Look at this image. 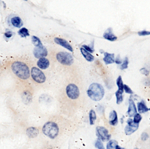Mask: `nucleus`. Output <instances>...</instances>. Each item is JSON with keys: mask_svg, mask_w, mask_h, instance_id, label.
<instances>
[{"mask_svg": "<svg viewBox=\"0 0 150 149\" xmlns=\"http://www.w3.org/2000/svg\"><path fill=\"white\" fill-rule=\"evenodd\" d=\"M138 126H139V124L135 123L134 121H133V119H131V118L128 119L127 125H126V127H125V134L126 135H130V134L134 133V132L138 129Z\"/></svg>", "mask_w": 150, "mask_h": 149, "instance_id": "6e6552de", "label": "nucleus"}, {"mask_svg": "<svg viewBox=\"0 0 150 149\" xmlns=\"http://www.w3.org/2000/svg\"><path fill=\"white\" fill-rule=\"evenodd\" d=\"M128 62H129V60H128V58H124L123 62L121 63V65H120V69L121 70H124V69H126L128 67Z\"/></svg>", "mask_w": 150, "mask_h": 149, "instance_id": "cd10ccee", "label": "nucleus"}, {"mask_svg": "<svg viewBox=\"0 0 150 149\" xmlns=\"http://www.w3.org/2000/svg\"><path fill=\"white\" fill-rule=\"evenodd\" d=\"M65 93H66L67 97L70 100H72V101H76L80 97V89L74 83L67 84L66 88H65Z\"/></svg>", "mask_w": 150, "mask_h": 149, "instance_id": "20e7f679", "label": "nucleus"}, {"mask_svg": "<svg viewBox=\"0 0 150 149\" xmlns=\"http://www.w3.org/2000/svg\"><path fill=\"white\" fill-rule=\"evenodd\" d=\"M96 134H97L98 139H100L101 141H109L111 138V135L108 132V130H107L105 127H102V126L96 127Z\"/></svg>", "mask_w": 150, "mask_h": 149, "instance_id": "0eeeda50", "label": "nucleus"}, {"mask_svg": "<svg viewBox=\"0 0 150 149\" xmlns=\"http://www.w3.org/2000/svg\"><path fill=\"white\" fill-rule=\"evenodd\" d=\"M49 149H51V148H49Z\"/></svg>", "mask_w": 150, "mask_h": 149, "instance_id": "58836bf2", "label": "nucleus"}, {"mask_svg": "<svg viewBox=\"0 0 150 149\" xmlns=\"http://www.w3.org/2000/svg\"><path fill=\"white\" fill-rule=\"evenodd\" d=\"M89 120H90V124L93 125L95 120H96V112L92 109V110H90L89 112Z\"/></svg>", "mask_w": 150, "mask_h": 149, "instance_id": "412c9836", "label": "nucleus"}, {"mask_svg": "<svg viewBox=\"0 0 150 149\" xmlns=\"http://www.w3.org/2000/svg\"><path fill=\"white\" fill-rule=\"evenodd\" d=\"M115 63H117V64H119V65H121L122 63V61H121V59H120V57L118 56L117 58H115Z\"/></svg>", "mask_w": 150, "mask_h": 149, "instance_id": "f704fd0d", "label": "nucleus"}, {"mask_svg": "<svg viewBox=\"0 0 150 149\" xmlns=\"http://www.w3.org/2000/svg\"><path fill=\"white\" fill-rule=\"evenodd\" d=\"M116 84H117V86H118V89L121 90V91H123L124 83H123V81H122V77L121 76H118L117 80H116Z\"/></svg>", "mask_w": 150, "mask_h": 149, "instance_id": "b1692460", "label": "nucleus"}, {"mask_svg": "<svg viewBox=\"0 0 150 149\" xmlns=\"http://www.w3.org/2000/svg\"><path fill=\"white\" fill-rule=\"evenodd\" d=\"M117 146H118L117 141H115V140H110V141H108V143H107L106 149H116Z\"/></svg>", "mask_w": 150, "mask_h": 149, "instance_id": "5701e85b", "label": "nucleus"}, {"mask_svg": "<svg viewBox=\"0 0 150 149\" xmlns=\"http://www.w3.org/2000/svg\"><path fill=\"white\" fill-rule=\"evenodd\" d=\"M93 45H94V42L92 43V45L91 46H88V45H82L81 46V48H83L84 50H86L87 52H89V53H93V51H94V49H93Z\"/></svg>", "mask_w": 150, "mask_h": 149, "instance_id": "a878e982", "label": "nucleus"}, {"mask_svg": "<svg viewBox=\"0 0 150 149\" xmlns=\"http://www.w3.org/2000/svg\"><path fill=\"white\" fill-rule=\"evenodd\" d=\"M11 70L18 78L22 79V80H26L30 76V71L29 68L24 62L15 61L11 64Z\"/></svg>", "mask_w": 150, "mask_h": 149, "instance_id": "f257e3e1", "label": "nucleus"}, {"mask_svg": "<svg viewBox=\"0 0 150 149\" xmlns=\"http://www.w3.org/2000/svg\"><path fill=\"white\" fill-rule=\"evenodd\" d=\"M11 24L14 27H21L22 26V20L20 19V17L18 16H13L11 18Z\"/></svg>", "mask_w": 150, "mask_h": 149, "instance_id": "6ab92c4d", "label": "nucleus"}, {"mask_svg": "<svg viewBox=\"0 0 150 149\" xmlns=\"http://www.w3.org/2000/svg\"><path fill=\"white\" fill-rule=\"evenodd\" d=\"M135 149H138V148H135Z\"/></svg>", "mask_w": 150, "mask_h": 149, "instance_id": "4c0bfd02", "label": "nucleus"}, {"mask_svg": "<svg viewBox=\"0 0 150 149\" xmlns=\"http://www.w3.org/2000/svg\"><path fill=\"white\" fill-rule=\"evenodd\" d=\"M123 91L126 92V93H128V94H132L133 93L131 88H130L128 85H125V84H124V87H123Z\"/></svg>", "mask_w": 150, "mask_h": 149, "instance_id": "c756f323", "label": "nucleus"}, {"mask_svg": "<svg viewBox=\"0 0 150 149\" xmlns=\"http://www.w3.org/2000/svg\"><path fill=\"white\" fill-rule=\"evenodd\" d=\"M42 132L44 135H46L47 137L54 139L57 137L59 133V127L57 125V123L53 122V121H49V122L45 123L42 127Z\"/></svg>", "mask_w": 150, "mask_h": 149, "instance_id": "7ed1b4c3", "label": "nucleus"}, {"mask_svg": "<svg viewBox=\"0 0 150 149\" xmlns=\"http://www.w3.org/2000/svg\"><path fill=\"white\" fill-rule=\"evenodd\" d=\"M33 53H34L35 57L39 59V58H42V57H46L48 52H47V49H46L45 47L41 46V47H35Z\"/></svg>", "mask_w": 150, "mask_h": 149, "instance_id": "1a4fd4ad", "label": "nucleus"}, {"mask_svg": "<svg viewBox=\"0 0 150 149\" xmlns=\"http://www.w3.org/2000/svg\"><path fill=\"white\" fill-rule=\"evenodd\" d=\"M31 77L38 84H42L46 81V76L42 70L38 67H32L31 68Z\"/></svg>", "mask_w": 150, "mask_h": 149, "instance_id": "39448f33", "label": "nucleus"}, {"mask_svg": "<svg viewBox=\"0 0 150 149\" xmlns=\"http://www.w3.org/2000/svg\"><path fill=\"white\" fill-rule=\"evenodd\" d=\"M38 129L37 128H35V127H29L28 129L26 130V133H27V135L29 136L30 138H35L36 136L38 135Z\"/></svg>", "mask_w": 150, "mask_h": 149, "instance_id": "f3484780", "label": "nucleus"}, {"mask_svg": "<svg viewBox=\"0 0 150 149\" xmlns=\"http://www.w3.org/2000/svg\"><path fill=\"white\" fill-rule=\"evenodd\" d=\"M115 95H116V103L120 104L122 101H123V91L118 89L117 91H116Z\"/></svg>", "mask_w": 150, "mask_h": 149, "instance_id": "aec40b11", "label": "nucleus"}, {"mask_svg": "<svg viewBox=\"0 0 150 149\" xmlns=\"http://www.w3.org/2000/svg\"><path fill=\"white\" fill-rule=\"evenodd\" d=\"M18 34L20 35L21 37H27V36H29V31H28V29H27V28H24V27H22L21 29H19Z\"/></svg>", "mask_w": 150, "mask_h": 149, "instance_id": "4be33fe9", "label": "nucleus"}, {"mask_svg": "<svg viewBox=\"0 0 150 149\" xmlns=\"http://www.w3.org/2000/svg\"><path fill=\"white\" fill-rule=\"evenodd\" d=\"M149 110L150 109L146 106L144 101H140L138 104H137V111H139V113H145Z\"/></svg>", "mask_w": 150, "mask_h": 149, "instance_id": "dca6fc26", "label": "nucleus"}, {"mask_svg": "<svg viewBox=\"0 0 150 149\" xmlns=\"http://www.w3.org/2000/svg\"><path fill=\"white\" fill-rule=\"evenodd\" d=\"M137 34L140 35V36H147V35H150V31L142 30V31H139V32L137 33Z\"/></svg>", "mask_w": 150, "mask_h": 149, "instance_id": "7c9ffc66", "label": "nucleus"}, {"mask_svg": "<svg viewBox=\"0 0 150 149\" xmlns=\"http://www.w3.org/2000/svg\"><path fill=\"white\" fill-rule=\"evenodd\" d=\"M141 120H142V115H141L140 113H137L136 115L133 116V121H134L135 123H137V124H139Z\"/></svg>", "mask_w": 150, "mask_h": 149, "instance_id": "bb28decb", "label": "nucleus"}, {"mask_svg": "<svg viewBox=\"0 0 150 149\" xmlns=\"http://www.w3.org/2000/svg\"><path fill=\"white\" fill-rule=\"evenodd\" d=\"M56 59L59 63L63 65H67V66H69V65L73 63V56L70 53H68V52H64V51L58 52L56 54Z\"/></svg>", "mask_w": 150, "mask_h": 149, "instance_id": "423d86ee", "label": "nucleus"}, {"mask_svg": "<svg viewBox=\"0 0 150 149\" xmlns=\"http://www.w3.org/2000/svg\"><path fill=\"white\" fill-rule=\"evenodd\" d=\"M80 51H81V54L83 55V57L85 58V59L87 60V61L91 62V61H93V60H94V56L92 55L91 53L87 52L86 50H84L83 48H80Z\"/></svg>", "mask_w": 150, "mask_h": 149, "instance_id": "a211bd4d", "label": "nucleus"}, {"mask_svg": "<svg viewBox=\"0 0 150 149\" xmlns=\"http://www.w3.org/2000/svg\"><path fill=\"white\" fill-rule=\"evenodd\" d=\"M104 88L99 83H91L90 86L87 89V95L90 99L94 100V101H100L103 97H104Z\"/></svg>", "mask_w": 150, "mask_h": 149, "instance_id": "f03ea898", "label": "nucleus"}, {"mask_svg": "<svg viewBox=\"0 0 150 149\" xmlns=\"http://www.w3.org/2000/svg\"><path fill=\"white\" fill-rule=\"evenodd\" d=\"M127 114L129 117H133L134 115L137 114V107H136V105H135L134 101L132 100V98H130L129 99V107H128Z\"/></svg>", "mask_w": 150, "mask_h": 149, "instance_id": "9b49d317", "label": "nucleus"}, {"mask_svg": "<svg viewBox=\"0 0 150 149\" xmlns=\"http://www.w3.org/2000/svg\"><path fill=\"white\" fill-rule=\"evenodd\" d=\"M49 60L47 59L46 57H42V58H39L37 61V66L38 68H40L42 70V69H47L48 67H49Z\"/></svg>", "mask_w": 150, "mask_h": 149, "instance_id": "f8f14e48", "label": "nucleus"}, {"mask_svg": "<svg viewBox=\"0 0 150 149\" xmlns=\"http://www.w3.org/2000/svg\"><path fill=\"white\" fill-rule=\"evenodd\" d=\"M148 138H149V135H148L147 132H143V133L141 134V139H142L143 141H146Z\"/></svg>", "mask_w": 150, "mask_h": 149, "instance_id": "2f4dec72", "label": "nucleus"}, {"mask_svg": "<svg viewBox=\"0 0 150 149\" xmlns=\"http://www.w3.org/2000/svg\"><path fill=\"white\" fill-rule=\"evenodd\" d=\"M109 123H110L112 126L116 125L118 123V115L117 112L115 110H112L109 114Z\"/></svg>", "mask_w": 150, "mask_h": 149, "instance_id": "2eb2a0df", "label": "nucleus"}, {"mask_svg": "<svg viewBox=\"0 0 150 149\" xmlns=\"http://www.w3.org/2000/svg\"><path fill=\"white\" fill-rule=\"evenodd\" d=\"M140 72L141 73H143L144 75H149V70L148 69H146V68H142V69H140Z\"/></svg>", "mask_w": 150, "mask_h": 149, "instance_id": "473e14b6", "label": "nucleus"}, {"mask_svg": "<svg viewBox=\"0 0 150 149\" xmlns=\"http://www.w3.org/2000/svg\"><path fill=\"white\" fill-rule=\"evenodd\" d=\"M54 41H55V43H57L58 45L62 46V47L66 48L67 50H69L70 52L73 51V47L70 45V43H68V41H66L65 39H62V38H59V37H56V38H54Z\"/></svg>", "mask_w": 150, "mask_h": 149, "instance_id": "9d476101", "label": "nucleus"}, {"mask_svg": "<svg viewBox=\"0 0 150 149\" xmlns=\"http://www.w3.org/2000/svg\"><path fill=\"white\" fill-rule=\"evenodd\" d=\"M24 1H27V0H24Z\"/></svg>", "mask_w": 150, "mask_h": 149, "instance_id": "e433bc0d", "label": "nucleus"}, {"mask_svg": "<svg viewBox=\"0 0 150 149\" xmlns=\"http://www.w3.org/2000/svg\"><path fill=\"white\" fill-rule=\"evenodd\" d=\"M103 37H104V39H106V40H108V41H116L117 40V36H116L115 34H113L112 29L111 28L107 29L106 32L103 34Z\"/></svg>", "mask_w": 150, "mask_h": 149, "instance_id": "4468645a", "label": "nucleus"}, {"mask_svg": "<svg viewBox=\"0 0 150 149\" xmlns=\"http://www.w3.org/2000/svg\"><path fill=\"white\" fill-rule=\"evenodd\" d=\"M101 52H103V54H104L103 61L106 64H112L115 62V56H114L113 53H108V52H104V51H101Z\"/></svg>", "mask_w": 150, "mask_h": 149, "instance_id": "ddd939ff", "label": "nucleus"}, {"mask_svg": "<svg viewBox=\"0 0 150 149\" xmlns=\"http://www.w3.org/2000/svg\"><path fill=\"white\" fill-rule=\"evenodd\" d=\"M32 43L35 45V47H41L42 46V43H41V40L38 38L37 36H32Z\"/></svg>", "mask_w": 150, "mask_h": 149, "instance_id": "393cba45", "label": "nucleus"}, {"mask_svg": "<svg viewBox=\"0 0 150 149\" xmlns=\"http://www.w3.org/2000/svg\"><path fill=\"white\" fill-rule=\"evenodd\" d=\"M12 35H13V32H12V31H10V30H8V31H6V32H5V37H7V38H10Z\"/></svg>", "mask_w": 150, "mask_h": 149, "instance_id": "72a5a7b5", "label": "nucleus"}, {"mask_svg": "<svg viewBox=\"0 0 150 149\" xmlns=\"http://www.w3.org/2000/svg\"><path fill=\"white\" fill-rule=\"evenodd\" d=\"M116 149H124V148L120 147V146H119V145H118V146H117V147H116Z\"/></svg>", "mask_w": 150, "mask_h": 149, "instance_id": "c9c22d12", "label": "nucleus"}, {"mask_svg": "<svg viewBox=\"0 0 150 149\" xmlns=\"http://www.w3.org/2000/svg\"><path fill=\"white\" fill-rule=\"evenodd\" d=\"M95 146H96L97 149H105L104 146H103L102 141H101L100 139H97L96 141H95Z\"/></svg>", "mask_w": 150, "mask_h": 149, "instance_id": "c85d7f7f", "label": "nucleus"}]
</instances>
